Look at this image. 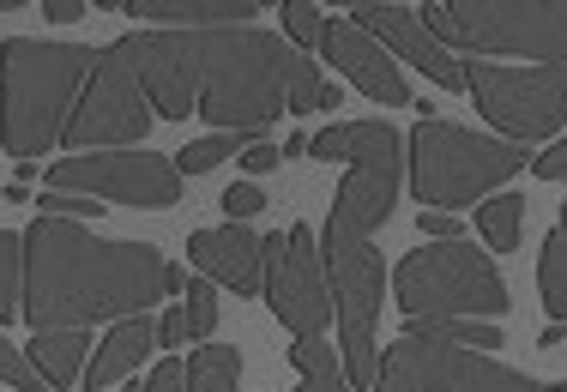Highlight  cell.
<instances>
[{
    "label": "cell",
    "mask_w": 567,
    "mask_h": 392,
    "mask_svg": "<svg viewBox=\"0 0 567 392\" xmlns=\"http://www.w3.org/2000/svg\"><path fill=\"white\" fill-rule=\"evenodd\" d=\"M152 115H206L218 133H266L320 103V66L272 31H133L121 37Z\"/></svg>",
    "instance_id": "cell-1"
},
{
    "label": "cell",
    "mask_w": 567,
    "mask_h": 392,
    "mask_svg": "<svg viewBox=\"0 0 567 392\" xmlns=\"http://www.w3.org/2000/svg\"><path fill=\"white\" fill-rule=\"evenodd\" d=\"M169 260L152 241H103L85 224L37 218L24 229V327L91 332L97 320H133L157 302Z\"/></svg>",
    "instance_id": "cell-2"
},
{
    "label": "cell",
    "mask_w": 567,
    "mask_h": 392,
    "mask_svg": "<svg viewBox=\"0 0 567 392\" xmlns=\"http://www.w3.org/2000/svg\"><path fill=\"white\" fill-rule=\"evenodd\" d=\"M91 61L97 55L79 43H37V37H12L0 49V145L19 164H37L61 145Z\"/></svg>",
    "instance_id": "cell-3"
},
{
    "label": "cell",
    "mask_w": 567,
    "mask_h": 392,
    "mask_svg": "<svg viewBox=\"0 0 567 392\" xmlns=\"http://www.w3.org/2000/svg\"><path fill=\"white\" fill-rule=\"evenodd\" d=\"M416 19L441 49L567 66V0H435Z\"/></svg>",
    "instance_id": "cell-4"
},
{
    "label": "cell",
    "mask_w": 567,
    "mask_h": 392,
    "mask_svg": "<svg viewBox=\"0 0 567 392\" xmlns=\"http://www.w3.org/2000/svg\"><path fill=\"white\" fill-rule=\"evenodd\" d=\"M404 164H411V187L423 206H471L483 199L489 187L513 182L525 169V145H507V140H483V133L458 127V121H435L423 115L404 140Z\"/></svg>",
    "instance_id": "cell-5"
},
{
    "label": "cell",
    "mask_w": 567,
    "mask_h": 392,
    "mask_svg": "<svg viewBox=\"0 0 567 392\" xmlns=\"http://www.w3.org/2000/svg\"><path fill=\"white\" fill-rule=\"evenodd\" d=\"M393 290L411 320H489L495 327L513 308L495 260L477 254L471 241H429V248L404 254Z\"/></svg>",
    "instance_id": "cell-6"
},
{
    "label": "cell",
    "mask_w": 567,
    "mask_h": 392,
    "mask_svg": "<svg viewBox=\"0 0 567 392\" xmlns=\"http://www.w3.org/2000/svg\"><path fill=\"white\" fill-rule=\"evenodd\" d=\"M308 152L315 157H344L350 175L332 199V224L357 229V236H374L386 218H393L399 199V175H404V140L386 121H339V127L308 133Z\"/></svg>",
    "instance_id": "cell-7"
},
{
    "label": "cell",
    "mask_w": 567,
    "mask_h": 392,
    "mask_svg": "<svg viewBox=\"0 0 567 392\" xmlns=\"http://www.w3.org/2000/svg\"><path fill=\"white\" fill-rule=\"evenodd\" d=\"M320 266L332 272V314H339L344 332V374L350 386H374L381 374V357H374V314H381V254H374L369 236L344 224H327V241H320Z\"/></svg>",
    "instance_id": "cell-8"
},
{
    "label": "cell",
    "mask_w": 567,
    "mask_h": 392,
    "mask_svg": "<svg viewBox=\"0 0 567 392\" xmlns=\"http://www.w3.org/2000/svg\"><path fill=\"white\" fill-rule=\"evenodd\" d=\"M152 121L157 115H152V103H145L140 79H133L127 49L110 43L91 61V79H85V91H79L73 115H66L61 140L73 145V152H140Z\"/></svg>",
    "instance_id": "cell-9"
},
{
    "label": "cell",
    "mask_w": 567,
    "mask_h": 392,
    "mask_svg": "<svg viewBox=\"0 0 567 392\" xmlns=\"http://www.w3.org/2000/svg\"><path fill=\"white\" fill-rule=\"evenodd\" d=\"M465 91L507 133V145H537L567 121V66H502L471 61Z\"/></svg>",
    "instance_id": "cell-10"
},
{
    "label": "cell",
    "mask_w": 567,
    "mask_h": 392,
    "mask_svg": "<svg viewBox=\"0 0 567 392\" xmlns=\"http://www.w3.org/2000/svg\"><path fill=\"white\" fill-rule=\"evenodd\" d=\"M49 194H85V199H115V206L164 212L182 199V169L175 157L157 152H73L49 169Z\"/></svg>",
    "instance_id": "cell-11"
},
{
    "label": "cell",
    "mask_w": 567,
    "mask_h": 392,
    "mask_svg": "<svg viewBox=\"0 0 567 392\" xmlns=\"http://www.w3.org/2000/svg\"><path fill=\"white\" fill-rule=\"evenodd\" d=\"M266 308L296 338L327 332L332 290H327V266L315 254V229L308 224H290L284 236H266Z\"/></svg>",
    "instance_id": "cell-12"
},
{
    "label": "cell",
    "mask_w": 567,
    "mask_h": 392,
    "mask_svg": "<svg viewBox=\"0 0 567 392\" xmlns=\"http://www.w3.org/2000/svg\"><path fill=\"white\" fill-rule=\"evenodd\" d=\"M350 19H357L393 61H411L416 73H429L441 91H465V66H458V55L441 49L435 37L423 31V19H416L411 7H357Z\"/></svg>",
    "instance_id": "cell-13"
},
{
    "label": "cell",
    "mask_w": 567,
    "mask_h": 392,
    "mask_svg": "<svg viewBox=\"0 0 567 392\" xmlns=\"http://www.w3.org/2000/svg\"><path fill=\"white\" fill-rule=\"evenodd\" d=\"M320 55H327L332 66H339V73H344L357 91H369L374 103H386V110L411 103V85H404L399 61L386 55V49L374 43V37L362 31L357 19H327V37H320Z\"/></svg>",
    "instance_id": "cell-14"
},
{
    "label": "cell",
    "mask_w": 567,
    "mask_h": 392,
    "mask_svg": "<svg viewBox=\"0 0 567 392\" xmlns=\"http://www.w3.org/2000/svg\"><path fill=\"white\" fill-rule=\"evenodd\" d=\"M187 260H194L212 283H229L236 296L266 290V241L254 236L248 224L194 229V236H187Z\"/></svg>",
    "instance_id": "cell-15"
},
{
    "label": "cell",
    "mask_w": 567,
    "mask_h": 392,
    "mask_svg": "<svg viewBox=\"0 0 567 392\" xmlns=\"http://www.w3.org/2000/svg\"><path fill=\"white\" fill-rule=\"evenodd\" d=\"M152 31H241L260 0H127Z\"/></svg>",
    "instance_id": "cell-16"
},
{
    "label": "cell",
    "mask_w": 567,
    "mask_h": 392,
    "mask_svg": "<svg viewBox=\"0 0 567 392\" xmlns=\"http://www.w3.org/2000/svg\"><path fill=\"white\" fill-rule=\"evenodd\" d=\"M441 362H447V344H435V338H399L381 357L374 392H441Z\"/></svg>",
    "instance_id": "cell-17"
},
{
    "label": "cell",
    "mask_w": 567,
    "mask_h": 392,
    "mask_svg": "<svg viewBox=\"0 0 567 392\" xmlns=\"http://www.w3.org/2000/svg\"><path fill=\"white\" fill-rule=\"evenodd\" d=\"M441 392H544V381L507 369V362L483 357V350H458L447 344V362H441Z\"/></svg>",
    "instance_id": "cell-18"
},
{
    "label": "cell",
    "mask_w": 567,
    "mask_h": 392,
    "mask_svg": "<svg viewBox=\"0 0 567 392\" xmlns=\"http://www.w3.org/2000/svg\"><path fill=\"white\" fill-rule=\"evenodd\" d=\"M152 350H157V327H152V320H145V314L121 320V327H115L110 338H103V350L91 357V374H85V386H91V392L115 386L121 374H133L145 357H152Z\"/></svg>",
    "instance_id": "cell-19"
},
{
    "label": "cell",
    "mask_w": 567,
    "mask_h": 392,
    "mask_svg": "<svg viewBox=\"0 0 567 392\" xmlns=\"http://www.w3.org/2000/svg\"><path fill=\"white\" fill-rule=\"evenodd\" d=\"M85 350H91L85 332H37L31 362H37V374H43V381L61 392V386L79 381V362H85Z\"/></svg>",
    "instance_id": "cell-20"
},
{
    "label": "cell",
    "mask_w": 567,
    "mask_h": 392,
    "mask_svg": "<svg viewBox=\"0 0 567 392\" xmlns=\"http://www.w3.org/2000/svg\"><path fill=\"white\" fill-rule=\"evenodd\" d=\"M290 362L302 369V386H296V392H357V386H350V374H344V362L332 357L327 338H296Z\"/></svg>",
    "instance_id": "cell-21"
},
{
    "label": "cell",
    "mask_w": 567,
    "mask_h": 392,
    "mask_svg": "<svg viewBox=\"0 0 567 392\" xmlns=\"http://www.w3.org/2000/svg\"><path fill=\"white\" fill-rule=\"evenodd\" d=\"M537 290H544L549 314L567 320V206H561V224L544 236V254H537Z\"/></svg>",
    "instance_id": "cell-22"
},
{
    "label": "cell",
    "mask_w": 567,
    "mask_h": 392,
    "mask_svg": "<svg viewBox=\"0 0 567 392\" xmlns=\"http://www.w3.org/2000/svg\"><path fill=\"white\" fill-rule=\"evenodd\" d=\"M236 381H241V350L199 344L187 357V392H236Z\"/></svg>",
    "instance_id": "cell-23"
},
{
    "label": "cell",
    "mask_w": 567,
    "mask_h": 392,
    "mask_svg": "<svg viewBox=\"0 0 567 392\" xmlns=\"http://www.w3.org/2000/svg\"><path fill=\"white\" fill-rule=\"evenodd\" d=\"M519 218H525V199L519 194H495V199H483V206H477V229H483V241H489L495 254L519 248Z\"/></svg>",
    "instance_id": "cell-24"
},
{
    "label": "cell",
    "mask_w": 567,
    "mask_h": 392,
    "mask_svg": "<svg viewBox=\"0 0 567 392\" xmlns=\"http://www.w3.org/2000/svg\"><path fill=\"white\" fill-rule=\"evenodd\" d=\"M236 145H266V133H212V140H194L187 152H175V169L206 175V169H218L224 157H236Z\"/></svg>",
    "instance_id": "cell-25"
},
{
    "label": "cell",
    "mask_w": 567,
    "mask_h": 392,
    "mask_svg": "<svg viewBox=\"0 0 567 392\" xmlns=\"http://www.w3.org/2000/svg\"><path fill=\"white\" fill-rule=\"evenodd\" d=\"M24 314V236L0 229V320Z\"/></svg>",
    "instance_id": "cell-26"
},
{
    "label": "cell",
    "mask_w": 567,
    "mask_h": 392,
    "mask_svg": "<svg viewBox=\"0 0 567 392\" xmlns=\"http://www.w3.org/2000/svg\"><path fill=\"white\" fill-rule=\"evenodd\" d=\"M187 338H199V344H212V327H218V290H212V278H194L187 283Z\"/></svg>",
    "instance_id": "cell-27"
},
{
    "label": "cell",
    "mask_w": 567,
    "mask_h": 392,
    "mask_svg": "<svg viewBox=\"0 0 567 392\" xmlns=\"http://www.w3.org/2000/svg\"><path fill=\"white\" fill-rule=\"evenodd\" d=\"M284 37H290L296 55H302V49H320V37H327V19H320L315 0H290V7H284Z\"/></svg>",
    "instance_id": "cell-28"
},
{
    "label": "cell",
    "mask_w": 567,
    "mask_h": 392,
    "mask_svg": "<svg viewBox=\"0 0 567 392\" xmlns=\"http://www.w3.org/2000/svg\"><path fill=\"white\" fill-rule=\"evenodd\" d=\"M0 381H7L12 392H43L49 386L43 374H37V362L24 357L19 344H7V338H0Z\"/></svg>",
    "instance_id": "cell-29"
},
{
    "label": "cell",
    "mask_w": 567,
    "mask_h": 392,
    "mask_svg": "<svg viewBox=\"0 0 567 392\" xmlns=\"http://www.w3.org/2000/svg\"><path fill=\"white\" fill-rule=\"evenodd\" d=\"M37 206H43V218H66V224L103 218V206H97V199H85V194H43Z\"/></svg>",
    "instance_id": "cell-30"
},
{
    "label": "cell",
    "mask_w": 567,
    "mask_h": 392,
    "mask_svg": "<svg viewBox=\"0 0 567 392\" xmlns=\"http://www.w3.org/2000/svg\"><path fill=\"white\" fill-rule=\"evenodd\" d=\"M254 212H266V194H260L254 182H236V187L224 194V218H229V224H248Z\"/></svg>",
    "instance_id": "cell-31"
},
{
    "label": "cell",
    "mask_w": 567,
    "mask_h": 392,
    "mask_svg": "<svg viewBox=\"0 0 567 392\" xmlns=\"http://www.w3.org/2000/svg\"><path fill=\"white\" fill-rule=\"evenodd\" d=\"M145 392H187V362H157L152 369V381H145Z\"/></svg>",
    "instance_id": "cell-32"
},
{
    "label": "cell",
    "mask_w": 567,
    "mask_h": 392,
    "mask_svg": "<svg viewBox=\"0 0 567 392\" xmlns=\"http://www.w3.org/2000/svg\"><path fill=\"white\" fill-rule=\"evenodd\" d=\"M423 236L429 241H465V224L453 212H423Z\"/></svg>",
    "instance_id": "cell-33"
},
{
    "label": "cell",
    "mask_w": 567,
    "mask_h": 392,
    "mask_svg": "<svg viewBox=\"0 0 567 392\" xmlns=\"http://www.w3.org/2000/svg\"><path fill=\"white\" fill-rule=\"evenodd\" d=\"M157 344H164V350H182V344H187V314H182V302H175L169 314L157 320Z\"/></svg>",
    "instance_id": "cell-34"
},
{
    "label": "cell",
    "mask_w": 567,
    "mask_h": 392,
    "mask_svg": "<svg viewBox=\"0 0 567 392\" xmlns=\"http://www.w3.org/2000/svg\"><path fill=\"white\" fill-rule=\"evenodd\" d=\"M532 169L544 175V182H567V140H561V145H549L544 157H532Z\"/></svg>",
    "instance_id": "cell-35"
},
{
    "label": "cell",
    "mask_w": 567,
    "mask_h": 392,
    "mask_svg": "<svg viewBox=\"0 0 567 392\" xmlns=\"http://www.w3.org/2000/svg\"><path fill=\"white\" fill-rule=\"evenodd\" d=\"M278 164H284L278 145H248V152H241V169H248V175H266V169H278Z\"/></svg>",
    "instance_id": "cell-36"
},
{
    "label": "cell",
    "mask_w": 567,
    "mask_h": 392,
    "mask_svg": "<svg viewBox=\"0 0 567 392\" xmlns=\"http://www.w3.org/2000/svg\"><path fill=\"white\" fill-rule=\"evenodd\" d=\"M43 12L55 24H73V19H85V12H91V0H43Z\"/></svg>",
    "instance_id": "cell-37"
},
{
    "label": "cell",
    "mask_w": 567,
    "mask_h": 392,
    "mask_svg": "<svg viewBox=\"0 0 567 392\" xmlns=\"http://www.w3.org/2000/svg\"><path fill=\"white\" fill-rule=\"evenodd\" d=\"M315 110H344V91L332 85V79H320V103H315Z\"/></svg>",
    "instance_id": "cell-38"
},
{
    "label": "cell",
    "mask_w": 567,
    "mask_h": 392,
    "mask_svg": "<svg viewBox=\"0 0 567 392\" xmlns=\"http://www.w3.org/2000/svg\"><path fill=\"white\" fill-rule=\"evenodd\" d=\"M544 392H567V381H549V386H544Z\"/></svg>",
    "instance_id": "cell-39"
}]
</instances>
